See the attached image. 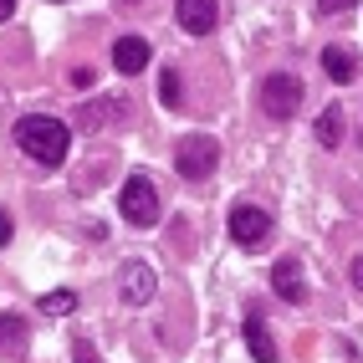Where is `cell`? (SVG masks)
Wrapping results in <instances>:
<instances>
[{
	"label": "cell",
	"mask_w": 363,
	"mask_h": 363,
	"mask_svg": "<svg viewBox=\"0 0 363 363\" xmlns=\"http://www.w3.org/2000/svg\"><path fill=\"white\" fill-rule=\"evenodd\" d=\"M215 164H220V143H215L210 133H184L174 143V169L179 179H210Z\"/></svg>",
	"instance_id": "7a4b0ae2"
},
{
	"label": "cell",
	"mask_w": 363,
	"mask_h": 363,
	"mask_svg": "<svg viewBox=\"0 0 363 363\" xmlns=\"http://www.w3.org/2000/svg\"><path fill=\"white\" fill-rule=\"evenodd\" d=\"M72 307H77V292H46V297H41V312H46V318H67Z\"/></svg>",
	"instance_id": "5bb4252c"
},
{
	"label": "cell",
	"mask_w": 363,
	"mask_h": 363,
	"mask_svg": "<svg viewBox=\"0 0 363 363\" xmlns=\"http://www.w3.org/2000/svg\"><path fill=\"white\" fill-rule=\"evenodd\" d=\"M266 230H272V215H266L261 205H235V210H230V235H235V246H261Z\"/></svg>",
	"instance_id": "5b68a950"
},
{
	"label": "cell",
	"mask_w": 363,
	"mask_h": 363,
	"mask_svg": "<svg viewBox=\"0 0 363 363\" xmlns=\"http://www.w3.org/2000/svg\"><path fill=\"white\" fill-rule=\"evenodd\" d=\"M174 16H179V26L189 36H210L215 21H220V0H179Z\"/></svg>",
	"instance_id": "52a82bcc"
},
{
	"label": "cell",
	"mask_w": 363,
	"mask_h": 363,
	"mask_svg": "<svg viewBox=\"0 0 363 363\" xmlns=\"http://www.w3.org/2000/svg\"><path fill=\"white\" fill-rule=\"evenodd\" d=\"M11 11H16V0H0V21H11Z\"/></svg>",
	"instance_id": "ffe728a7"
},
{
	"label": "cell",
	"mask_w": 363,
	"mask_h": 363,
	"mask_svg": "<svg viewBox=\"0 0 363 363\" xmlns=\"http://www.w3.org/2000/svg\"><path fill=\"white\" fill-rule=\"evenodd\" d=\"M353 281H358V286H363V261H358V266H353Z\"/></svg>",
	"instance_id": "44dd1931"
},
{
	"label": "cell",
	"mask_w": 363,
	"mask_h": 363,
	"mask_svg": "<svg viewBox=\"0 0 363 363\" xmlns=\"http://www.w3.org/2000/svg\"><path fill=\"white\" fill-rule=\"evenodd\" d=\"M77 363H98V353H92V343H77Z\"/></svg>",
	"instance_id": "d6986e66"
},
{
	"label": "cell",
	"mask_w": 363,
	"mask_h": 363,
	"mask_svg": "<svg viewBox=\"0 0 363 363\" xmlns=\"http://www.w3.org/2000/svg\"><path fill=\"white\" fill-rule=\"evenodd\" d=\"M318 143H323V149H337V143H343V113H337V108H323V118H318Z\"/></svg>",
	"instance_id": "4fadbf2b"
},
{
	"label": "cell",
	"mask_w": 363,
	"mask_h": 363,
	"mask_svg": "<svg viewBox=\"0 0 363 363\" xmlns=\"http://www.w3.org/2000/svg\"><path fill=\"white\" fill-rule=\"evenodd\" d=\"M149 41H143V36H118L113 41V67L118 72H123V77H133V72H143V67H149Z\"/></svg>",
	"instance_id": "ba28073f"
},
{
	"label": "cell",
	"mask_w": 363,
	"mask_h": 363,
	"mask_svg": "<svg viewBox=\"0 0 363 363\" xmlns=\"http://www.w3.org/2000/svg\"><path fill=\"white\" fill-rule=\"evenodd\" d=\"M11 235H16V220H11V210H0V246H6Z\"/></svg>",
	"instance_id": "ac0fdd59"
},
{
	"label": "cell",
	"mask_w": 363,
	"mask_h": 363,
	"mask_svg": "<svg viewBox=\"0 0 363 363\" xmlns=\"http://www.w3.org/2000/svg\"><path fill=\"white\" fill-rule=\"evenodd\" d=\"M118 6H138V0H118Z\"/></svg>",
	"instance_id": "7402d4cb"
},
{
	"label": "cell",
	"mask_w": 363,
	"mask_h": 363,
	"mask_svg": "<svg viewBox=\"0 0 363 363\" xmlns=\"http://www.w3.org/2000/svg\"><path fill=\"white\" fill-rule=\"evenodd\" d=\"M246 348L256 363H277V343H272V333H266L261 318H246Z\"/></svg>",
	"instance_id": "30bf717a"
},
{
	"label": "cell",
	"mask_w": 363,
	"mask_h": 363,
	"mask_svg": "<svg viewBox=\"0 0 363 363\" xmlns=\"http://www.w3.org/2000/svg\"><path fill=\"white\" fill-rule=\"evenodd\" d=\"M353 6H358V0H318L323 16H343V11H353Z\"/></svg>",
	"instance_id": "e0dca14e"
},
{
	"label": "cell",
	"mask_w": 363,
	"mask_h": 363,
	"mask_svg": "<svg viewBox=\"0 0 363 363\" xmlns=\"http://www.w3.org/2000/svg\"><path fill=\"white\" fill-rule=\"evenodd\" d=\"M261 108H266V118H277V123L297 118V108H302V82L292 77V72H272V77L261 82Z\"/></svg>",
	"instance_id": "277c9868"
},
{
	"label": "cell",
	"mask_w": 363,
	"mask_h": 363,
	"mask_svg": "<svg viewBox=\"0 0 363 363\" xmlns=\"http://www.w3.org/2000/svg\"><path fill=\"white\" fill-rule=\"evenodd\" d=\"M272 286H277V297H281V302H292V307H297V302H307L302 266H297L292 256H281V261H277V272H272Z\"/></svg>",
	"instance_id": "9c48e42d"
},
{
	"label": "cell",
	"mask_w": 363,
	"mask_h": 363,
	"mask_svg": "<svg viewBox=\"0 0 363 363\" xmlns=\"http://www.w3.org/2000/svg\"><path fill=\"white\" fill-rule=\"evenodd\" d=\"M26 348V318H0V353H21Z\"/></svg>",
	"instance_id": "7c38bea8"
},
{
	"label": "cell",
	"mask_w": 363,
	"mask_h": 363,
	"mask_svg": "<svg viewBox=\"0 0 363 363\" xmlns=\"http://www.w3.org/2000/svg\"><path fill=\"white\" fill-rule=\"evenodd\" d=\"M16 143H21V154H31L36 164L57 169V164L67 159V149H72V133H67V123H62V118L26 113V118L16 123Z\"/></svg>",
	"instance_id": "6da1fadb"
},
{
	"label": "cell",
	"mask_w": 363,
	"mask_h": 363,
	"mask_svg": "<svg viewBox=\"0 0 363 363\" xmlns=\"http://www.w3.org/2000/svg\"><path fill=\"white\" fill-rule=\"evenodd\" d=\"M118 113H123V103H92V108H82L87 128H103V118H118Z\"/></svg>",
	"instance_id": "2e32d148"
},
{
	"label": "cell",
	"mask_w": 363,
	"mask_h": 363,
	"mask_svg": "<svg viewBox=\"0 0 363 363\" xmlns=\"http://www.w3.org/2000/svg\"><path fill=\"white\" fill-rule=\"evenodd\" d=\"M118 210H123V220L138 225V230L159 225V189H154V179H149V174H133V179L123 184V200H118Z\"/></svg>",
	"instance_id": "3957f363"
},
{
	"label": "cell",
	"mask_w": 363,
	"mask_h": 363,
	"mask_svg": "<svg viewBox=\"0 0 363 363\" xmlns=\"http://www.w3.org/2000/svg\"><path fill=\"white\" fill-rule=\"evenodd\" d=\"M154 286H159V277H154V266H143V261H128L123 272H118V292H123V302H133V307L149 302Z\"/></svg>",
	"instance_id": "8992f818"
},
{
	"label": "cell",
	"mask_w": 363,
	"mask_h": 363,
	"mask_svg": "<svg viewBox=\"0 0 363 363\" xmlns=\"http://www.w3.org/2000/svg\"><path fill=\"white\" fill-rule=\"evenodd\" d=\"M323 72H328L333 82H353L358 77V57L343 52V46H328V52H323Z\"/></svg>",
	"instance_id": "8fae6325"
},
{
	"label": "cell",
	"mask_w": 363,
	"mask_h": 363,
	"mask_svg": "<svg viewBox=\"0 0 363 363\" xmlns=\"http://www.w3.org/2000/svg\"><path fill=\"white\" fill-rule=\"evenodd\" d=\"M179 98H184V87H179V72L169 67L164 77H159V103H164V108H179Z\"/></svg>",
	"instance_id": "9a60e30c"
}]
</instances>
